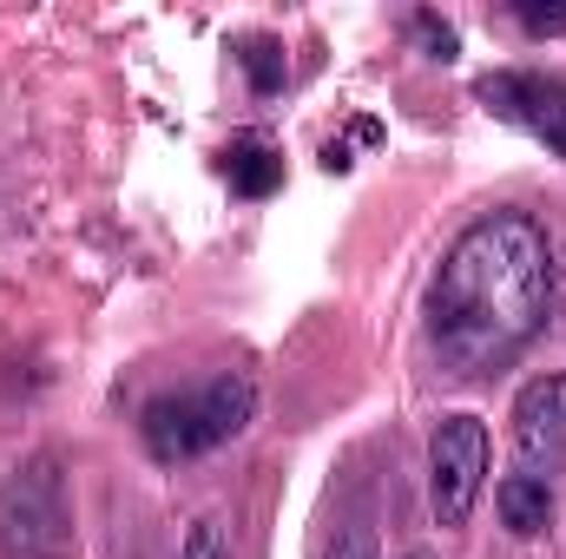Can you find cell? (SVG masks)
Wrapping results in <instances>:
<instances>
[{"label":"cell","mask_w":566,"mask_h":559,"mask_svg":"<svg viewBox=\"0 0 566 559\" xmlns=\"http://www.w3.org/2000/svg\"><path fill=\"white\" fill-rule=\"evenodd\" d=\"M416 33L428 40V60H454V33H448V27H434V20H416Z\"/></svg>","instance_id":"7c38bea8"},{"label":"cell","mask_w":566,"mask_h":559,"mask_svg":"<svg viewBox=\"0 0 566 559\" xmlns=\"http://www.w3.org/2000/svg\"><path fill=\"white\" fill-rule=\"evenodd\" d=\"M409 559H434V553H409Z\"/></svg>","instance_id":"5bb4252c"},{"label":"cell","mask_w":566,"mask_h":559,"mask_svg":"<svg viewBox=\"0 0 566 559\" xmlns=\"http://www.w3.org/2000/svg\"><path fill=\"white\" fill-rule=\"evenodd\" d=\"M251 409H258V389L244 376H211V382H198L185 395L145 402L139 434H145V447H151V461L178 467V461H198V454L238 441L251 428Z\"/></svg>","instance_id":"7a4b0ae2"},{"label":"cell","mask_w":566,"mask_h":559,"mask_svg":"<svg viewBox=\"0 0 566 559\" xmlns=\"http://www.w3.org/2000/svg\"><path fill=\"white\" fill-rule=\"evenodd\" d=\"M527 33H566V7H521Z\"/></svg>","instance_id":"8fae6325"},{"label":"cell","mask_w":566,"mask_h":559,"mask_svg":"<svg viewBox=\"0 0 566 559\" xmlns=\"http://www.w3.org/2000/svg\"><path fill=\"white\" fill-rule=\"evenodd\" d=\"M178 559H231L224 527H218V520H198V527L185 534V553H178Z\"/></svg>","instance_id":"30bf717a"},{"label":"cell","mask_w":566,"mask_h":559,"mask_svg":"<svg viewBox=\"0 0 566 559\" xmlns=\"http://www.w3.org/2000/svg\"><path fill=\"white\" fill-rule=\"evenodd\" d=\"M481 481H488V421L481 415L434 421V434H428V494H434L441 527H461L474 514Z\"/></svg>","instance_id":"277c9868"},{"label":"cell","mask_w":566,"mask_h":559,"mask_svg":"<svg viewBox=\"0 0 566 559\" xmlns=\"http://www.w3.org/2000/svg\"><path fill=\"white\" fill-rule=\"evenodd\" d=\"M329 559H376V547H369V534L356 527V534H343V540L329 547Z\"/></svg>","instance_id":"4fadbf2b"},{"label":"cell","mask_w":566,"mask_h":559,"mask_svg":"<svg viewBox=\"0 0 566 559\" xmlns=\"http://www.w3.org/2000/svg\"><path fill=\"white\" fill-rule=\"evenodd\" d=\"M494 507H501V520H507V534H547V520H554V487L541 481V474H507L501 487H494Z\"/></svg>","instance_id":"52a82bcc"},{"label":"cell","mask_w":566,"mask_h":559,"mask_svg":"<svg viewBox=\"0 0 566 559\" xmlns=\"http://www.w3.org/2000/svg\"><path fill=\"white\" fill-rule=\"evenodd\" d=\"M277 178H283V158H277V151H264V145H238V151H231V184H238L244 198L277 191Z\"/></svg>","instance_id":"ba28073f"},{"label":"cell","mask_w":566,"mask_h":559,"mask_svg":"<svg viewBox=\"0 0 566 559\" xmlns=\"http://www.w3.org/2000/svg\"><path fill=\"white\" fill-rule=\"evenodd\" d=\"M244 73H251V86H258V93H277L283 73H290V66H283V53H277V40H251V46H244Z\"/></svg>","instance_id":"9c48e42d"},{"label":"cell","mask_w":566,"mask_h":559,"mask_svg":"<svg viewBox=\"0 0 566 559\" xmlns=\"http://www.w3.org/2000/svg\"><path fill=\"white\" fill-rule=\"evenodd\" d=\"M514 454L541 481L566 467V376H541L514 395Z\"/></svg>","instance_id":"5b68a950"},{"label":"cell","mask_w":566,"mask_h":559,"mask_svg":"<svg viewBox=\"0 0 566 559\" xmlns=\"http://www.w3.org/2000/svg\"><path fill=\"white\" fill-rule=\"evenodd\" d=\"M481 99H488L501 119L527 126L541 145L566 151V86L560 80H541V73H494V80L481 86Z\"/></svg>","instance_id":"8992f818"},{"label":"cell","mask_w":566,"mask_h":559,"mask_svg":"<svg viewBox=\"0 0 566 559\" xmlns=\"http://www.w3.org/2000/svg\"><path fill=\"white\" fill-rule=\"evenodd\" d=\"M554 296V244L527 211L468 224L428 283V349L448 376H488L534 342Z\"/></svg>","instance_id":"6da1fadb"},{"label":"cell","mask_w":566,"mask_h":559,"mask_svg":"<svg viewBox=\"0 0 566 559\" xmlns=\"http://www.w3.org/2000/svg\"><path fill=\"white\" fill-rule=\"evenodd\" d=\"M66 547H73L66 487H60V467L40 454V461H27L0 487V553L7 559H60Z\"/></svg>","instance_id":"3957f363"}]
</instances>
